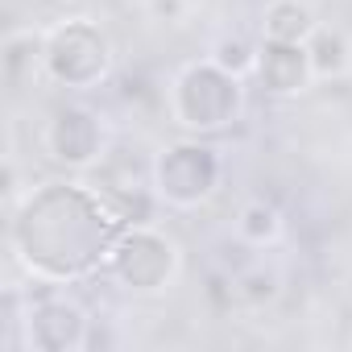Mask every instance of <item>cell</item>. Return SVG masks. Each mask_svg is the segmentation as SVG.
<instances>
[{"instance_id": "obj_5", "label": "cell", "mask_w": 352, "mask_h": 352, "mask_svg": "<svg viewBox=\"0 0 352 352\" xmlns=\"http://www.w3.org/2000/svg\"><path fill=\"white\" fill-rule=\"evenodd\" d=\"M220 183V162L216 149L199 145V141H183L170 145L157 162H153V191L170 204V208H195L204 204Z\"/></svg>"}, {"instance_id": "obj_10", "label": "cell", "mask_w": 352, "mask_h": 352, "mask_svg": "<svg viewBox=\"0 0 352 352\" xmlns=\"http://www.w3.org/2000/svg\"><path fill=\"white\" fill-rule=\"evenodd\" d=\"M315 13L302 0H270L265 5V17H261V38H274V42H302L315 34Z\"/></svg>"}, {"instance_id": "obj_6", "label": "cell", "mask_w": 352, "mask_h": 352, "mask_svg": "<svg viewBox=\"0 0 352 352\" xmlns=\"http://www.w3.org/2000/svg\"><path fill=\"white\" fill-rule=\"evenodd\" d=\"M87 331L91 319L83 307L58 298V294H38L30 298V315H25V340L34 348L46 352H67V348H87Z\"/></svg>"}, {"instance_id": "obj_3", "label": "cell", "mask_w": 352, "mask_h": 352, "mask_svg": "<svg viewBox=\"0 0 352 352\" xmlns=\"http://www.w3.org/2000/svg\"><path fill=\"white\" fill-rule=\"evenodd\" d=\"M108 67H112V42L96 21L71 17L46 34V79L87 91V87L104 83Z\"/></svg>"}, {"instance_id": "obj_11", "label": "cell", "mask_w": 352, "mask_h": 352, "mask_svg": "<svg viewBox=\"0 0 352 352\" xmlns=\"http://www.w3.org/2000/svg\"><path fill=\"white\" fill-rule=\"evenodd\" d=\"M307 54H311L315 79H340L348 71V63H352L348 38L340 30H327V25H315V34L307 38Z\"/></svg>"}, {"instance_id": "obj_2", "label": "cell", "mask_w": 352, "mask_h": 352, "mask_svg": "<svg viewBox=\"0 0 352 352\" xmlns=\"http://www.w3.org/2000/svg\"><path fill=\"white\" fill-rule=\"evenodd\" d=\"M170 108L183 129H195V133L224 129L241 116V79L216 67L212 58L191 63L170 87Z\"/></svg>"}, {"instance_id": "obj_13", "label": "cell", "mask_w": 352, "mask_h": 352, "mask_svg": "<svg viewBox=\"0 0 352 352\" xmlns=\"http://www.w3.org/2000/svg\"><path fill=\"white\" fill-rule=\"evenodd\" d=\"M212 63L224 67L228 75L245 79V75H253V67H257V46H249V42H241V38H224V42H216Z\"/></svg>"}, {"instance_id": "obj_12", "label": "cell", "mask_w": 352, "mask_h": 352, "mask_svg": "<svg viewBox=\"0 0 352 352\" xmlns=\"http://www.w3.org/2000/svg\"><path fill=\"white\" fill-rule=\"evenodd\" d=\"M241 236L249 241V245H270L278 232H282V216H278V208H270L265 199H257V204H249L245 212H241Z\"/></svg>"}, {"instance_id": "obj_1", "label": "cell", "mask_w": 352, "mask_h": 352, "mask_svg": "<svg viewBox=\"0 0 352 352\" xmlns=\"http://www.w3.org/2000/svg\"><path fill=\"white\" fill-rule=\"evenodd\" d=\"M116 224L120 216L100 191L83 183H46L21 204L9 241L34 278L63 282L108 261Z\"/></svg>"}, {"instance_id": "obj_14", "label": "cell", "mask_w": 352, "mask_h": 352, "mask_svg": "<svg viewBox=\"0 0 352 352\" xmlns=\"http://www.w3.org/2000/svg\"><path fill=\"white\" fill-rule=\"evenodd\" d=\"M236 298L249 302V307H261V302H274L278 298V274L274 270H249L236 278Z\"/></svg>"}, {"instance_id": "obj_7", "label": "cell", "mask_w": 352, "mask_h": 352, "mask_svg": "<svg viewBox=\"0 0 352 352\" xmlns=\"http://www.w3.org/2000/svg\"><path fill=\"white\" fill-rule=\"evenodd\" d=\"M100 145L104 133L87 108H58L54 120L46 124V149L63 166H91L100 157Z\"/></svg>"}, {"instance_id": "obj_8", "label": "cell", "mask_w": 352, "mask_h": 352, "mask_svg": "<svg viewBox=\"0 0 352 352\" xmlns=\"http://www.w3.org/2000/svg\"><path fill=\"white\" fill-rule=\"evenodd\" d=\"M253 75L270 96H298L315 79L307 46L302 42H274V38H261Z\"/></svg>"}, {"instance_id": "obj_9", "label": "cell", "mask_w": 352, "mask_h": 352, "mask_svg": "<svg viewBox=\"0 0 352 352\" xmlns=\"http://www.w3.org/2000/svg\"><path fill=\"white\" fill-rule=\"evenodd\" d=\"M46 75V34L34 30H17L5 42V79L13 91L34 87V79Z\"/></svg>"}, {"instance_id": "obj_4", "label": "cell", "mask_w": 352, "mask_h": 352, "mask_svg": "<svg viewBox=\"0 0 352 352\" xmlns=\"http://www.w3.org/2000/svg\"><path fill=\"white\" fill-rule=\"evenodd\" d=\"M108 270L116 274V282L133 294H153L162 290L174 270H179V245H174L166 232L145 224H133L129 232L116 236L112 253H108Z\"/></svg>"}]
</instances>
